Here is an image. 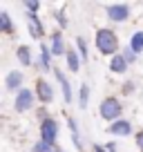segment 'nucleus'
I'll return each mask as SVG.
<instances>
[{"label":"nucleus","mask_w":143,"mask_h":152,"mask_svg":"<svg viewBox=\"0 0 143 152\" xmlns=\"http://www.w3.org/2000/svg\"><path fill=\"white\" fill-rule=\"evenodd\" d=\"M96 49L105 56H116L119 49V38L112 29H98L96 31Z\"/></svg>","instance_id":"obj_1"},{"label":"nucleus","mask_w":143,"mask_h":152,"mask_svg":"<svg viewBox=\"0 0 143 152\" xmlns=\"http://www.w3.org/2000/svg\"><path fill=\"white\" fill-rule=\"evenodd\" d=\"M121 112H123V105H121V101L114 99V96L103 99V101H101V105H98V114L103 116L105 121H119Z\"/></svg>","instance_id":"obj_2"},{"label":"nucleus","mask_w":143,"mask_h":152,"mask_svg":"<svg viewBox=\"0 0 143 152\" xmlns=\"http://www.w3.org/2000/svg\"><path fill=\"white\" fill-rule=\"evenodd\" d=\"M105 14H107V18H110L112 23H125V20L130 18V7L121 5V2H114V5H107Z\"/></svg>","instance_id":"obj_3"},{"label":"nucleus","mask_w":143,"mask_h":152,"mask_svg":"<svg viewBox=\"0 0 143 152\" xmlns=\"http://www.w3.org/2000/svg\"><path fill=\"white\" fill-rule=\"evenodd\" d=\"M40 137H43V141L45 143H56V139H58V123H56V119H45L43 123H40Z\"/></svg>","instance_id":"obj_4"},{"label":"nucleus","mask_w":143,"mask_h":152,"mask_svg":"<svg viewBox=\"0 0 143 152\" xmlns=\"http://www.w3.org/2000/svg\"><path fill=\"white\" fill-rule=\"evenodd\" d=\"M31 105H34V92L27 90V87H23V90L16 94V103H14L16 112H27Z\"/></svg>","instance_id":"obj_5"},{"label":"nucleus","mask_w":143,"mask_h":152,"mask_svg":"<svg viewBox=\"0 0 143 152\" xmlns=\"http://www.w3.org/2000/svg\"><path fill=\"white\" fill-rule=\"evenodd\" d=\"M107 132L114 134V137H128V134H132V123L128 119H119L107 128Z\"/></svg>","instance_id":"obj_6"},{"label":"nucleus","mask_w":143,"mask_h":152,"mask_svg":"<svg viewBox=\"0 0 143 152\" xmlns=\"http://www.w3.org/2000/svg\"><path fill=\"white\" fill-rule=\"evenodd\" d=\"M36 96H38L43 103H52V101H54V87L49 85L47 81L40 78V81L36 83Z\"/></svg>","instance_id":"obj_7"},{"label":"nucleus","mask_w":143,"mask_h":152,"mask_svg":"<svg viewBox=\"0 0 143 152\" xmlns=\"http://www.w3.org/2000/svg\"><path fill=\"white\" fill-rule=\"evenodd\" d=\"M23 72H9V74H7V78H5V87L9 92H16V94H18L20 90H23Z\"/></svg>","instance_id":"obj_8"},{"label":"nucleus","mask_w":143,"mask_h":152,"mask_svg":"<svg viewBox=\"0 0 143 152\" xmlns=\"http://www.w3.org/2000/svg\"><path fill=\"white\" fill-rule=\"evenodd\" d=\"M49 49H52L54 56H63V54H67V49H65V40H63V34H61V31H54V34H52Z\"/></svg>","instance_id":"obj_9"},{"label":"nucleus","mask_w":143,"mask_h":152,"mask_svg":"<svg viewBox=\"0 0 143 152\" xmlns=\"http://www.w3.org/2000/svg\"><path fill=\"white\" fill-rule=\"evenodd\" d=\"M54 76H56L58 83H61V90H63V99H65V103H72V87H69V81H67V76L63 74L58 67H54Z\"/></svg>","instance_id":"obj_10"},{"label":"nucleus","mask_w":143,"mask_h":152,"mask_svg":"<svg viewBox=\"0 0 143 152\" xmlns=\"http://www.w3.org/2000/svg\"><path fill=\"white\" fill-rule=\"evenodd\" d=\"M128 65L130 63L125 61L123 54H116V56H112V61H110V69L114 72V74H125V72H128Z\"/></svg>","instance_id":"obj_11"},{"label":"nucleus","mask_w":143,"mask_h":152,"mask_svg":"<svg viewBox=\"0 0 143 152\" xmlns=\"http://www.w3.org/2000/svg\"><path fill=\"white\" fill-rule=\"evenodd\" d=\"M65 58H67V67H69L72 72H78V69H81V54H78V52H74V49H67Z\"/></svg>","instance_id":"obj_12"},{"label":"nucleus","mask_w":143,"mask_h":152,"mask_svg":"<svg viewBox=\"0 0 143 152\" xmlns=\"http://www.w3.org/2000/svg\"><path fill=\"white\" fill-rule=\"evenodd\" d=\"M40 65H43L45 72H52V49L49 47H40Z\"/></svg>","instance_id":"obj_13"},{"label":"nucleus","mask_w":143,"mask_h":152,"mask_svg":"<svg viewBox=\"0 0 143 152\" xmlns=\"http://www.w3.org/2000/svg\"><path fill=\"white\" fill-rule=\"evenodd\" d=\"M130 49H132L134 54H141V52H143V31H134V34H132Z\"/></svg>","instance_id":"obj_14"},{"label":"nucleus","mask_w":143,"mask_h":152,"mask_svg":"<svg viewBox=\"0 0 143 152\" xmlns=\"http://www.w3.org/2000/svg\"><path fill=\"white\" fill-rule=\"evenodd\" d=\"M16 56H18V61L23 63L25 67H27V65H31V54H29V47L20 45V47H18V52H16Z\"/></svg>","instance_id":"obj_15"},{"label":"nucleus","mask_w":143,"mask_h":152,"mask_svg":"<svg viewBox=\"0 0 143 152\" xmlns=\"http://www.w3.org/2000/svg\"><path fill=\"white\" fill-rule=\"evenodd\" d=\"M0 29H2L5 34H14V25H11L7 11H0Z\"/></svg>","instance_id":"obj_16"},{"label":"nucleus","mask_w":143,"mask_h":152,"mask_svg":"<svg viewBox=\"0 0 143 152\" xmlns=\"http://www.w3.org/2000/svg\"><path fill=\"white\" fill-rule=\"evenodd\" d=\"M87 105H90V85L83 83L81 85V110H87Z\"/></svg>","instance_id":"obj_17"},{"label":"nucleus","mask_w":143,"mask_h":152,"mask_svg":"<svg viewBox=\"0 0 143 152\" xmlns=\"http://www.w3.org/2000/svg\"><path fill=\"white\" fill-rule=\"evenodd\" d=\"M69 130H72V134H74V145L81 150V139H78V128H76V121L74 119H69Z\"/></svg>","instance_id":"obj_18"},{"label":"nucleus","mask_w":143,"mask_h":152,"mask_svg":"<svg viewBox=\"0 0 143 152\" xmlns=\"http://www.w3.org/2000/svg\"><path fill=\"white\" fill-rule=\"evenodd\" d=\"M34 152H54V145L52 143H45V141H38L34 145Z\"/></svg>","instance_id":"obj_19"},{"label":"nucleus","mask_w":143,"mask_h":152,"mask_svg":"<svg viewBox=\"0 0 143 152\" xmlns=\"http://www.w3.org/2000/svg\"><path fill=\"white\" fill-rule=\"evenodd\" d=\"M76 45H78V54H81V58H83V61H87V56H90V54H87L85 40H83V38H76Z\"/></svg>","instance_id":"obj_20"},{"label":"nucleus","mask_w":143,"mask_h":152,"mask_svg":"<svg viewBox=\"0 0 143 152\" xmlns=\"http://www.w3.org/2000/svg\"><path fill=\"white\" fill-rule=\"evenodd\" d=\"M25 9H27L29 14H36V11L40 9V5H38V2H25Z\"/></svg>","instance_id":"obj_21"},{"label":"nucleus","mask_w":143,"mask_h":152,"mask_svg":"<svg viewBox=\"0 0 143 152\" xmlns=\"http://www.w3.org/2000/svg\"><path fill=\"white\" fill-rule=\"evenodd\" d=\"M56 20L61 23V27H65V25H67V18H65V14H63V11H56Z\"/></svg>","instance_id":"obj_22"},{"label":"nucleus","mask_w":143,"mask_h":152,"mask_svg":"<svg viewBox=\"0 0 143 152\" xmlns=\"http://www.w3.org/2000/svg\"><path fill=\"white\" fill-rule=\"evenodd\" d=\"M136 148L143 152V132H139V134H136Z\"/></svg>","instance_id":"obj_23"},{"label":"nucleus","mask_w":143,"mask_h":152,"mask_svg":"<svg viewBox=\"0 0 143 152\" xmlns=\"http://www.w3.org/2000/svg\"><path fill=\"white\" fill-rule=\"evenodd\" d=\"M123 56H125V61H128V63H132V61H134V52H132V49H130V52H125Z\"/></svg>","instance_id":"obj_24"},{"label":"nucleus","mask_w":143,"mask_h":152,"mask_svg":"<svg viewBox=\"0 0 143 152\" xmlns=\"http://www.w3.org/2000/svg\"><path fill=\"white\" fill-rule=\"evenodd\" d=\"M123 92H125V94H130V92H132V83H128V85H123Z\"/></svg>","instance_id":"obj_25"},{"label":"nucleus","mask_w":143,"mask_h":152,"mask_svg":"<svg viewBox=\"0 0 143 152\" xmlns=\"http://www.w3.org/2000/svg\"><path fill=\"white\" fill-rule=\"evenodd\" d=\"M94 152H105V150H103L101 145H96V148H94Z\"/></svg>","instance_id":"obj_26"}]
</instances>
